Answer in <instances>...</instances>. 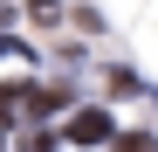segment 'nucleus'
<instances>
[{
  "label": "nucleus",
  "instance_id": "obj_1",
  "mask_svg": "<svg viewBox=\"0 0 158 152\" xmlns=\"http://www.w3.org/2000/svg\"><path fill=\"white\" fill-rule=\"evenodd\" d=\"M62 138H69V145H103V138H110V118H103V111H76Z\"/></svg>",
  "mask_w": 158,
  "mask_h": 152
},
{
  "label": "nucleus",
  "instance_id": "obj_2",
  "mask_svg": "<svg viewBox=\"0 0 158 152\" xmlns=\"http://www.w3.org/2000/svg\"><path fill=\"white\" fill-rule=\"evenodd\" d=\"M48 145H55L48 132H28V138H21V152H48Z\"/></svg>",
  "mask_w": 158,
  "mask_h": 152
},
{
  "label": "nucleus",
  "instance_id": "obj_3",
  "mask_svg": "<svg viewBox=\"0 0 158 152\" xmlns=\"http://www.w3.org/2000/svg\"><path fill=\"white\" fill-rule=\"evenodd\" d=\"M117 152H158V145H151V138H144V132H131V138H124V145H117Z\"/></svg>",
  "mask_w": 158,
  "mask_h": 152
}]
</instances>
